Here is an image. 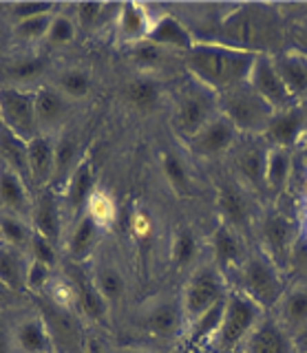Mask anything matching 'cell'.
Returning a JSON list of instances; mask_svg holds the SVG:
<instances>
[{
	"instance_id": "obj_1",
	"label": "cell",
	"mask_w": 307,
	"mask_h": 353,
	"mask_svg": "<svg viewBox=\"0 0 307 353\" xmlns=\"http://www.w3.org/2000/svg\"><path fill=\"white\" fill-rule=\"evenodd\" d=\"M208 40L237 51L272 55L283 51L285 20L272 5H239L217 22L212 38Z\"/></svg>"
},
{
	"instance_id": "obj_2",
	"label": "cell",
	"mask_w": 307,
	"mask_h": 353,
	"mask_svg": "<svg viewBox=\"0 0 307 353\" xmlns=\"http://www.w3.org/2000/svg\"><path fill=\"white\" fill-rule=\"evenodd\" d=\"M186 66L201 86L217 95L248 82L257 55L230 49L212 40H197L184 55Z\"/></svg>"
},
{
	"instance_id": "obj_3",
	"label": "cell",
	"mask_w": 307,
	"mask_h": 353,
	"mask_svg": "<svg viewBox=\"0 0 307 353\" xmlns=\"http://www.w3.org/2000/svg\"><path fill=\"white\" fill-rule=\"evenodd\" d=\"M235 272V290L252 298L261 309H277L288 285L283 279V270L261 250L248 252Z\"/></svg>"
},
{
	"instance_id": "obj_4",
	"label": "cell",
	"mask_w": 307,
	"mask_h": 353,
	"mask_svg": "<svg viewBox=\"0 0 307 353\" xmlns=\"http://www.w3.org/2000/svg\"><path fill=\"white\" fill-rule=\"evenodd\" d=\"M219 113H224L244 137H263L274 108L248 82L219 93Z\"/></svg>"
},
{
	"instance_id": "obj_5",
	"label": "cell",
	"mask_w": 307,
	"mask_h": 353,
	"mask_svg": "<svg viewBox=\"0 0 307 353\" xmlns=\"http://www.w3.org/2000/svg\"><path fill=\"white\" fill-rule=\"evenodd\" d=\"M263 316H266V309H261L252 298L237 290H230L221 327L212 342L224 353H237Z\"/></svg>"
},
{
	"instance_id": "obj_6",
	"label": "cell",
	"mask_w": 307,
	"mask_h": 353,
	"mask_svg": "<svg viewBox=\"0 0 307 353\" xmlns=\"http://www.w3.org/2000/svg\"><path fill=\"white\" fill-rule=\"evenodd\" d=\"M228 294H230L228 279L217 265L199 268L184 287V296H181L184 318H188L192 323V320H197L204 312H208L212 305L224 301Z\"/></svg>"
},
{
	"instance_id": "obj_7",
	"label": "cell",
	"mask_w": 307,
	"mask_h": 353,
	"mask_svg": "<svg viewBox=\"0 0 307 353\" xmlns=\"http://www.w3.org/2000/svg\"><path fill=\"white\" fill-rule=\"evenodd\" d=\"M244 137V135H241ZM270 146L263 137H244L237 141L232 152V174L239 185H244L255 196L266 192V161Z\"/></svg>"
},
{
	"instance_id": "obj_8",
	"label": "cell",
	"mask_w": 307,
	"mask_h": 353,
	"mask_svg": "<svg viewBox=\"0 0 307 353\" xmlns=\"http://www.w3.org/2000/svg\"><path fill=\"white\" fill-rule=\"evenodd\" d=\"M219 115V95L197 82L195 88L186 91L175 110V128L188 141L208 121Z\"/></svg>"
},
{
	"instance_id": "obj_9",
	"label": "cell",
	"mask_w": 307,
	"mask_h": 353,
	"mask_svg": "<svg viewBox=\"0 0 307 353\" xmlns=\"http://www.w3.org/2000/svg\"><path fill=\"white\" fill-rule=\"evenodd\" d=\"M255 228L259 232V250L268 254L283 270L292 256L296 241V225L292 223V219L285 216L283 212H268L257 221Z\"/></svg>"
},
{
	"instance_id": "obj_10",
	"label": "cell",
	"mask_w": 307,
	"mask_h": 353,
	"mask_svg": "<svg viewBox=\"0 0 307 353\" xmlns=\"http://www.w3.org/2000/svg\"><path fill=\"white\" fill-rule=\"evenodd\" d=\"M0 117H3V124L20 139L31 141L40 135L34 93L18 91V88H0Z\"/></svg>"
},
{
	"instance_id": "obj_11",
	"label": "cell",
	"mask_w": 307,
	"mask_h": 353,
	"mask_svg": "<svg viewBox=\"0 0 307 353\" xmlns=\"http://www.w3.org/2000/svg\"><path fill=\"white\" fill-rule=\"evenodd\" d=\"M252 196L255 194L248 192L246 188L239 185L237 181L224 183L217 192V210H219V216H221V223L230 225L244 236L257 225Z\"/></svg>"
},
{
	"instance_id": "obj_12",
	"label": "cell",
	"mask_w": 307,
	"mask_h": 353,
	"mask_svg": "<svg viewBox=\"0 0 307 353\" xmlns=\"http://www.w3.org/2000/svg\"><path fill=\"white\" fill-rule=\"evenodd\" d=\"M239 139H241V135L232 121H230L224 113H219L215 119L208 121L192 139H188V146L197 157L215 159V157H224V154H228L237 146Z\"/></svg>"
},
{
	"instance_id": "obj_13",
	"label": "cell",
	"mask_w": 307,
	"mask_h": 353,
	"mask_svg": "<svg viewBox=\"0 0 307 353\" xmlns=\"http://www.w3.org/2000/svg\"><path fill=\"white\" fill-rule=\"evenodd\" d=\"M307 128V108L303 104H292L288 108L274 110L270 124L263 132L268 146L294 150L299 148V141Z\"/></svg>"
},
{
	"instance_id": "obj_14",
	"label": "cell",
	"mask_w": 307,
	"mask_h": 353,
	"mask_svg": "<svg viewBox=\"0 0 307 353\" xmlns=\"http://www.w3.org/2000/svg\"><path fill=\"white\" fill-rule=\"evenodd\" d=\"M248 84L255 88V91L266 99L274 110L299 104V102H294L288 86H285V82L281 80L277 66L272 62V55H257L255 64H252L250 77H248Z\"/></svg>"
},
{
	"instance_id": "obj_15",
	"label": "cell",
	"mask_w": 307,
	"mask_h": 353,
	"mask_svg": "<svg viewBox=\"0 0 307 353\" xmlns=\"http://www.w3.org/2000/svg\"><path fill=\"white\" fill-rule=\"evenodd\" d=\"M294 336L281 327L274 316H263L259 325L252 329V334L241 345L239 353H294Z\"/></svg>"
},
{
	"instance_id": "obj_16",
	"label": "cell",
	"mask_w": 307,
	"mask_h": 353,
	"mask_svg": "<svg viewBox=\"0 0 307 353\" xmlns=\"http://www.w3.org/2000/svg\"><path fill=\"white\" fill-rule=\"evenodd\" d=\"M210 250H212V256H215V265L226 276H228V272H232L237 265L246 259V254L250 252L246 248L244 234H239L237 230L221 223V221H219V225L212 232Z\"/></svg>"
},
{
	"instance_id": "obj_17",
	"label": "cell",
	"mask_w": 307,
	"mask_h": 353,
	"mask_svg": "<svg viewBox=\"0 0 307 353\" xmlns=\"http://www.w3.org/2000/svg\"><path fill=\"white\" fill-rule=\"evenodd\" d=\"M274 318L279 320L290 336H296L307 329V283H296L285 290Z\"/></svg>"
},
{
	"instance_id": "obj_18",
	"label": "cell",
	"mask_w": 307,
	"mask_h": 353,
	"mask_svg": "<svg viewBox=\"0 0 307 353\" xmlns=\"http://www.w3.org/2000/svg\"><path fill=\"white\" fill-rule=\"evenodd\" d=\"M272 62L294 102L301 104V99L307 97V55L299 51H279L272 53Z\"/></svg>"
},
{
	"instance_id": "obj_19",
	"label": "cell",
	"mask_w": 307,
	"mask_h": 353,
	"mask_svg": "<svg viewBox=\"0 0 307 353\" xmlns=\"http://www.w3.org/2000/svg\"><path fill=\"white\" fill-rule=\"evenodd\" d=\"M27 159L31 181L38 185L49 183L51 176L56 174V143L47 132H40L38 137L27 141Z\"/></svg>"
},
{
	"instance_id": "obj_20",
	"label": "cell",
	"mask_w": 307,
	"mask_h": 353,
	"mask_svg": "<svg viewBox=\"0 0 307 353\" xmlns=\"http://www.w3.org/2000/svg\"><path fill=\"white\" fill-rule=\"evenodd\" d=\"M34 97H36V119L40 130H51L67 119L71 102L56 86H40L34 93Z\"/></svg>"
},
{
	"instance_id": "obj_21",
	"label": "cell",
	"mask_w": 307,
	"mask_h": 353,
	"mask_svg": "<svg viewBox=\"0 0 307 353\" xmlns=\"http://www.w3.org/2000/svg\"><path fill=\"white\" fill-rule=\"evenodd\" d=\"M157 18L150 16L146 7L137 3H124L117 11V31L126 42H144L148 40L152 25Z\"/></svg>"
},
{
	"instance_id": "obj_22",
	"label": "cell",
	"mask_w": 307,
	"mask_h": 353,
	"mask_svg": "<svg viewBox=\"0 0 307 353\" xmlns=\"http://www.w3.org/2000/svg\"><path fill=\"white\" fill-rule=\"evenodd\" d=\"M148 40L155 42L157 47H161V49H181L184 53L197 42L192 38V33L188 31V27H186L179 18H175L170 14L159 16L155 20Z\"/></svg>"
},
{
	"instance_id": "obj_23",
	"label": "cell",
	"mask_w": 307,
	"mask_h": 353,
	"mask_svg": "<svg viewBox=\"0 0 307 353\" xmlns=\"http://www.w3.org/2000/svg\"><path fill=\"white\" fill-rule=\"evenodd\" d=\"M292 165H294L292 150L270 146L268 161H266V192L268 194H281L285 188H288L292 179Z\"/></svg>"
},
{
	"instance_id": "obj_24",
	"label": "cell",
	"mask_w": 307,
	"mask_h": 353,
	"mask_svg": "<svg viewBox=\"0 0 307 353\" xmlns=\"http://www.w3.org/2000/svg\"><path fill=\"white\" fill-rule=\"evenodd\" d=\"M97 190L95 188V172L89 159H82L71 170L69 183H67V203L71 210H80L89 203L91 194Z\"/></svg>"
},
{
	"instance_id": "obj_25",
	"label": "cell",
	"mask_w": 307,
	"mask_h": 353,
	"mask_svg": "<svg viewBox=\"0 0 307 353\" xmlns=\"http://www.w3.org/2000/svg\"><path fill=\"white\" fill-rule=\"evenodd\" d=\"M34 232L56 243L60 239V205L56 194L45 190L34 208Z\"/></svg>"
},
{
	"instance_id": "obj_26",
	"label": "cell",
	"mask_w": 307,
	"mask_h": 353,
	"mask_svg": "<svg viewBox=\"0 0 307 353\" xmlns=\"http://www.w3.org/2000/svg\"><path fill=\"white\" fill-rule=\"evenodd\" d=\"M0 203L12 214H23L29 208V192L23 183V176L7 165L0 168Z\"/></svg>"
},
{
	"instance_id": "obj_27",
	"label": "cell",
	"mask_w": 307,
	"mask_h": 353,
	"mask_svg": "<svg viewBox=\"0 0 307 353\" xmlns=\"http://www.w3.org/2000/svg\"><path fill=\"white\" fill-rule=\"evenodd\" d=\"M0 157L7 168L16 170L23 179H31L29 159H27V141L14 135L5 124H0Z\"/></svg>"
},
{
	"instance_id": "obj_28",
	"label": "cell",
	"mask_w": 307,
	"mask_h": 353,
	"mask_svg": "<svg viewBox=\"0 0 307 353\" xmlns=\"http://www.w3.org/2000/svg\"><path fill=\"white\" fill-rule=\"evenodd\" d=\"M16 347L23 353H51V336L40 318H29L16 329Z\"/></svg>"
},
{
	"instance_id": "obj_29",
	"label": "cell",
	"mask_w": 307,
	"mask_h": 353,
	"mask_svg": "<svg viewBox=\"0 0 307 353\" xmlns=\"http://www.w3.org/2000/svg\"><path fill=\"white\" fill-rule=\"evenodd\" d=\"M181 316L184 312H179L172 303H159L148 309V314L144 316V325L148 331L157 336H170L179 327Z\"/></svg>"
},
{
	"instance_id": "obj_30",
	"label": "cell",
	"mask_w": 307,
	"mask_h": 353,
	"mask_svg": "<svg viewBox=\"0 0 307 353\" xmlns=\"http://www.w3.org/2000/svg\"><path fill=\"white\" fill-rule=\"evenodd\" d=\"M97 232H100V225H97L89 214H82V219L78 221V225L73 228V234L69 239V254L73 259L89 256L97 241Z\"/></svg>"
},
{
	"instance_id": "obj_31",
	"label": "cell",
	"mask_w": 307,
	"mask_h": 353,
	"mask_svg": "<svg viewBox=\"0 0 307 353\" xmlns=\"http://www.w3.org/2000/svg\"><path fill=\"white\" fill-rule=\"evenodd\" d=\"M25 276L27 268L23 265V259H20L16 248H0V283L7 285L9 290H20L25 285Z\"/></svg>"
},
{
	"instance_id": "obj_32",
	"label": "cell",
	"mask_w": 307,
	"mask_h": 353,
	"mask_svg": "<svg viewBox=\"0 0 307 353\" xmlns=\"http://www.w3.org/2000/svg\"><path fill=\"white\" fill-rule=\"evenodd\" d=\"M56 88L69 99V102H78V99H84L86 95H89L91 77L82 69H67V71L60 73Z\"/></svg>"
},
{
	"instance_id": "obj_33",
	"label": "cell",
	"mask_w": 307,
	"mask_h": 353,
	"mask_svg": "<svg viewBox=\"0 0 307 353\" xmlns=\"http://www.w3.org/2000/svg\"><path fill=\"white\" fill-rule=\"evenodd\" d=\"M126 97L137 110H152L159 104V86L150 77H137L128 84Z\"/></svg>"
},
{
	"instance_id": "obj_34",
	"label": "cell",
	"mask_w": 307,
	"mask_h": 353,
	"mask_svg": "<svg viewBox=\"0 0 307 353\" xmlns=\"http://www.w3.org/2000/svg\"><path fill=\"white\" fill-rule=\"evenodd\" d=\"M226 301H219L217 305H212L208 312H204L197 320L190 323V334L195 340H215L219 327H221V320H224V309H226Z\"/></svg>"
},
{
	"instance_id": "obj_35",
	"label": "cell",
	"mask_w": 307,
	"mask_h": 353,
	"mask_svg": "<svg viewBox=\"0 0 307 353\" xmlns=\"http://www.w3.org/2000/svg\"><path fill=\"white\" fill-rule=\"evenodd\" d=\"M78 303H80L82 314L86 318L95 320V323H102V320L106 318L108 303L104 301V296L95 287V283H82L78 287Z\"/></svg>"
},
{
	"instance_id": "obj_36",
	"label": "cell",
	"mask_w": 307,
	"mask_h": 353,
	"mask_svg": "<svg viewBox=\"0 0 307 353\" xmlns=\"http://www.w3.org/2000/svg\"><path fill=\"white\" fill-rule=\"evenodd\" d=\"M0 236L7 241L9 248L25 250L31 245V236H34V232H31V228L25 223L23 219H18L14 214H7V216H0Z\"/></svg>"
},
{
	"instance_id": "obj_37",
	"label": "cell",
	"mask_w": 307,
	"mask_h": 353,
	"mask_svg": "<svg viewBox=\"0 0 307 353\" xmlns=\"http://www.w3.org/2000/svg\"><path fill=\"white\" fill-rule=\"evenodd\" d=\"M95 287L104 296V301L108 305H113L124 296L126 283H124L122 274H119L117 268H113V265H102V268L97 270V276H95Z\"/></svg>"
},
{
	"instance_id": "obj_38",
	"label": "cell",
	"mask_w": 307,
	"mask_h": 353,
	"mask_svg": "<svg viewBox=\"0 0 307 353\" xmlns=\"http://www.w3.org/2000/svg\"><path fill=\"white\" fill-rule=\"evenodd\" d=\"M86 214H89L100 228L111 225L115 221V214H117L113 196L104 190H95L89 199V203H86Z\"/></svg>"
},
{
	"instance_id": "obj_39",
	"label": "cell",
	"mask_w": 307,
	"mask_h": 353,
	"mask_svg": "<svg viewBox=\"0 0 307 353\" xmlns=\"http://www.w3.org/2000/svg\"><path fill=\"white\" fill-rule=\"evenodd\" d=\"M161 168H164V174H166V179H168L172 190H177L181 194L188 192L190 174H188V170H186L184 161L177 157V154H172V152L164 154V157H161Z\"/></svg>"
},
{
	"instance_id": "obj_40",
	"label": "cell",
	"mask_w": 307,
	"mask_h": 353,
	"mask_svg": "<svg viewBox=\"0 0 307 353\" xmlns=\"http://www.w3.org/2000/svg\"><path fill=\"white\" fill-rule=\"evenodd\" d=\"M197 259V239L190 230H179L175 234L172 241V263L177 265L179 270L188 268V265Z\"/></svg>"
},
{
	"instance_id": "obj_41",
	"label": "cell",
	"mask_w": 307,
	"mask_h": 353,
	"mask_svg": "<svg viewBox=\"0 0 307 353\" xmlns=\"http://www.w3.org/2000/svg\"><path fill=\"white\" fill-rule=\"evenodd\" d=\"M75 38V22L64 16V14H56L51 20V27L47 33V40L51 44H69Z\"/></svg>"
},
{
	"instance_id": "obj_42",
	"label": "cell",
	"mask_w": 307,
	"mask_h": 353,
	"mask_svg": "<svg viewBox=\"0 0 307 353\" xmlns=\"http://www.w3.org/2000/svg\"><path fill=\"white\" fill-rule=\"evenodd\" d=\"M51 20H53V14L40 16V18H31V20H23V22H16V33H18V36L27 38V40L45 38L47 33H49Z\"/></svg>"
},
{
	"instance_id": "obj_43",
	"label": "cell",
	"mask_w": 307,
	"mask_h": 353,
	"mask_svg": "<svg viewBox=\"0 0 307 353\" xmlns=\"http://www.w3.org/2000/svg\"><path fill=\"white\" fill-rule=\"evenodd\" d=\"M51 281V268L45 263H40L36 259H31L29 265H27V276H25V285L29 290L34 292H40L42 287H47Z\"/></svg>"
},
{
	"instance_id": "obj_44",
	"label": "cell",
	"mask_w": 307,
	"mask_h": 353,
	"mask_svg": "<svg viewBox=\"0 0 307 353\" xmlns=\"http://www.w3.org/2000/svg\"><path fill=\"white\" fill-rule=\"evenodd\" d=\"M53 9H56L53 3H18L12 7V16L16 18V22H23V20H31V18L49 16V14H53Z\"/></svg>"
},
{
	"instance_id": "obj_45",
	"label": "cell",
	"mask_w": 307,
	"mask_h": 353,
	"mask_svg": "<svg viewBox=\"0 0 307 353\" xmlns=\"http://www.w3.org/2000/svg\"><path fill=\"white\" fill-rule=\"evenodd\" d=\"M29 250H31V259L45 263V265H49V268L56 265V250H53V243L42 234H38V232H34V236H31Z\"/></svg>"
},
{
	"instance_id": "obj_46",
	"label": "cell",
	"mask_w": 307,
	"mask_h": 353,
	"mask_svg": "<svg viewBox=\"0 0 307 353\" xmlns=\"http://www.w3.org/2000/svg\"><path fill=\"white\" fill-rule=\"evenodd\" d=\"M133 60L141 66V69H150V66H155L161 60V47H157V44L150 40L137 42L133 49Z\"/></svg>"
},
{
	"instance_id": "obj_47",
	"label": "cell",
	"mask_w": 307,
	"mask_h": 353,
	"mask_svg": "<svg viewBox=\"0 0 307 353\" xmlns=\"http://www.w3.org/2000/svg\"><path fill=\"white\" fill-rule=\"evenodd\" d=\"M104 11H106V5H102V3H80L75 7V18H78L80 27L91 29L102 20Z\"/></svg>"
},
{
	"instance_id": "obj_48",
	"label": "cell",
	"mask_w": 307,
	"mask_h": 353,
	"mask_svg": "<svg viewBox=\"0 0 307 353\" xmlns=\"http://www.w3.org/2000/svg\"><path fill=\"white\" fill-rule=\"evenodd\" d=\"M73 161H75V141L71 137H62L56 143V174L67 170Z\"/></svg>"
},
{
	"instance_id": "obj_49",
	"label": "cell",
	"mask_w": 307,
	"mask_h": 353,
	"mask_svg": "<svg viewBox=\"0 0 307 353\" xmlns=\"http://www.w3.org/2000/svg\"><path fill=\"white\" fill-rule=\"evenodd\" d=\"M290 33H292V38H294V42H296V49H294V51H299V53L307 55V18H303V20L296 22Z\"/></svg>"
},
{
	"instance_id": "obj_50",
	"label": "cell",
	"mask_w": 307,
	"mask_h": 353,
	"mask_svg": "<svg viewBox=\"0 0 307 353\" xmlns=\"http://www.w3.org/2000/svg\"><path fill=\"white\" fill-rule=\"evenodd\" d=\"M294 347L299 353H307V329H303L301 334L294 336Z\"/></svg>"
},
{
	"instance_id": "obj_51",
	"label": "cell",
	"mask_w": 307,
	"mask_h": 353,
	"mask_svg": "<svg viewBox=\"0 0 307 353\" xmlns=\"http://www.w3.org/2000/svg\"><path fill=\"white\" fill-rule=\"evenodd\" d=\"M86 353H108V351L97 340H89L86 342Z\"/></svg>"
},
{
	"instance_id": "obj_52",
	"label": "cell",
	"mask_w": 307,
	"mask_h": 353,
	"mask_svg": "<svg viewBox=\"0 0 307 353\" xmlns=\"http://www.w3.org/2000/svg\"><path fill=\"white\" fill-rule=\"evenodd\" d=\"M299 150H301L303 159H305V165H307V128H305L303 137H301V141H299Z\"/></svg>"
},
{
	"instance_id": "obj_53",
	"label": "cell",
	"mask_w": 307,
	"mask_h": 353,
	"mask_svg": "<svg viewBox=\"0 0 307 353\" xmlns=\"http://www.w3.org/2000/svg\"><path fill=\"white\" fill-rule=\"evenodd\" d=\"M0 353H9V342L3 334H0Z\"/></svg>"
},
{
	"instance_id": "obj_54",
	"label": "cell",
	"mask_w": 307,
	"mask_h": 353,
	"mask_svg": "<svg viewBox=\"0 0 307 353\" xmlns=\"http://www.w3.org/2000/svg\"><path fill=\"white\" fill-rule=\"evenodd\" d=\"M301 199H303V205L307 210V174H305V181H303V194H301Z\"/></svg>"
},
{
	"instance_id": "obj_55",
	"label": "cell",
	"mask_w": 307,
	"mask_h": 353,
	"mask_svg": "<svg viewBox=\"0 0 307 353\" xmlns=\"http://www.w3.org/2000/svg\"><path fill=\"white\" fill-rule=\"evenodd\" d=\"M303 234L307 239V210H305V219H303Z\"/></svg>"
},
{
	"instance_id": "obj_56",
	"label": "cell",
	"mask_w": 307,
	"mask_h": 353,
	"mask_svg": "<svg viewBox=\"0 0 307 353\" xmlns=\"http://www.w3.org/2000/svg\"><path fill=\"white\" fill-rule=\"evenodd\" d=\"M124 353H146V351H139V349H128V351H124Z\"/></svg>"
},
{
	"instance_id": "obj_57",
	"label": "cell",
	"mask_w": 307,
	"mask_h": 353,
	"mask_svg": "<svg viewBox=\"0 0 307 353\" xmlns=\"http://www.w3.org/2000/svg\"><path fill=\"white\" fill-rule=\"evenodd\" d=\"M237 353H239V351H237Z\"/></svg>"
}]
</instances>
